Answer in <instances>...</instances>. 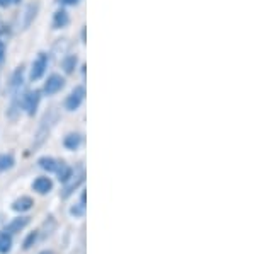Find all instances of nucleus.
I'll return each instance as SVG.
<instances>
[{
    "label": "nucleus",
    "instance_id": "obj_1",
    "mask_svg": "<svg viewBox=\"0 0 255 254\" xmlns=\"http://www.w3.org/2000/svg\"><path fill=\"white\" fill-rule=\"evenodd\" d=\"M56 120H58V113H56L55 109H51V111H48L46 114H44L43 120H41V123H39V126H38V132H36L34 143H32V150L39 149V147L46 142L48 135L51 133V128L55 126Z\"/></svg>",
    "mask_w": 255,
    "mask_h": 254
},
{
    "label": "nucleus",
    "instance_id": "obj_2",
    "mask_svg": "<svg viewBox=\"0 0 255 254\" xmlns=\"http://www.w3.org/2000/svg\"><path fill=\"white\" fill-rule=\"evenodd\" d=\"M85 97V87H75L72 91V94L67 97V101H65V108L68 109V111H75V109H79V106L82 104V101H84Z\"/></svg>",
    "mask_w": 255,
    "mask_h": 254
},
{
    "label": "nucleus",
    "instance_id": "obj_3",
    "mask_svg": "<svg viewBox=\"0 0 255 254\" xmlns=\"http://www.w3.org/2000/svg\"><path fill=\"white\" fill-rule=\"evenodd\" d=\"M84 181H85L84 169H80V173L75 176L72 174V178H70L68 181H65V188H63V191H61V198H68L70 195H73V191H75Z\"/></svg>",
    "mask_w": 255,
    "mask_h": 254
},
{
    "label": "nucleus",
    "instance_id": "obj_4",
    "mask_svg": "<svg viewBox=\"0 0 255 254\" xmlns=\"http://www.w3.org/2000/svg\"><path fill=\"white\" fill-rule=\"evenodd\" d=\"M48 67V55L46 53H39L38 58L34 60L32 63V68H31V80H38L43 77L44 70Z\"/></svg>",
    "mask_w": 255,
    "mask_h": 254
},
{
    "label": "nucleus",
    "instance_id": "obj_5",
    "mask_svg": "<svg viewBox=\"0 0 255 254\" xmlns=\"http://www.w3.org/2000/svg\"><path fill=\"white\" fill-rule=\"evenodd\" d=\"M39 99H41V92L39 91H31L24 96V106L27 109V114H34L36 109H38V104H39Z\"/></svg>",
    "mask_w": 255,
    "mask_h": 254
},
{
    "label": "nucleus",
    "instance_id": "obj_6",
    "mask_svg": "<svg viewBox=\"0 0 255 254\" xmlns=\"http://www.w3.org/2000/svg\"><path fill=\"white\" fill-rule=\"evenodd\" d=\"M63 84H65V80L61 79L60 75H56V73H55V75L48 77L46 84H44V92H46L48 96H51V94H56L61 87H63Z\"/></svg>",
    "mask_w": 255,
    "mask_h": 254
},
{
    "label": "nucleus",
    "instance_id": "obj_7",
    "mask_svg": "<svg viewBox=\"0 0 255 254\" xmlns=\"http://www.w3.org/2000/svg\"><path fill=\"white\" fill-rule=\"evenodd\" d=\"M39 12V2H31L29 5L26 7V12H24V20H22V27L27 29V27L32 24V20L36 19Z\"/></svg>",
    "mask_w": 255,
    "mask_h": 254
},
{
    "label": "nucleus",
    "instance_id": "obj_8",
    "mask_svg": "<svg viewBox=\"0 0 255 254\" xmlns=\"http://www.w3.org/2000/svg\"><path fill=\"white\" fill-rule=\"evenodd\" d=\"M26 225H29V217H17V219H14L12 222L7 225L5 232L7 234H17V232L22 231Z\"/></svg>",
    "mask_w": 255,
    "mask_h": 254
},
{
    "label": "nucleus",
    "instance_id": "obj_9",
    "mask_svg": "<svg viewBox=\"0 0 255 254\" xmlns=\"http://www.w3.org/2000/svg\"><path fill=\"white\" fill-rule=\"evenodd\" d=\"M22 79H24V68L22 67L15 68V72L12 73L10 84H9V91L12 94H17L20 91V85H22Z\"/></svg>",
    "mask_w": 255,
    "mask_h": 254
},
{
    "label": "nucleus",
    "instance_id": "obj_10",
    "mask_svg": "<svg viewBox=\"0 0 255 254\" xmlns=\"http://www.w3.org/2000/svg\"><path fill=\"white\" fill-rule=\"evenodd\" d=\"M32 190L38 191L39 195H46L53 190V183L49 178H38L32 183Z\"/></svg>",
    "mask_w": 255,
    "mask_h": 254
},
{
    "label": "nucleus",
    "instance_id": "obj_11",
    "mask_svg": "<svg viewBox=\"0 0 255 254\" xmlns=\"http://www.w3.org/2000/svg\"><path fill=\"white\" fill-rule=\"evenodd\" d=\"M32 205H34L32 198H29V196H20V198H17L12 203V208H14L15 212H27L32 208Z\"/></svg>",
    "mask_w": 255,
    "mask_h": 254
},
{
    "label": "nucleus",
    "instance_id": "obj_12",
    "mask_svg": "<svg viewBox=\"0 0 255 254\" xmlns=\"http://www.w3.org/2000/svg\"><path fill=\"white\" fill-rule=\"evenodd\" d=\"M80 143H82V137H80L79 133H68L67 137L63 138V145L67 147L68 150H75V149H79Z\"/></svg>",
    "mask_w": 255,
    "mask_h": 254
},
{
    "label": "nucleus",
    "instance_id": "obj_13",
    "mask_svg": "<svg viewBox=\"0 0 255 254\" xmlns=\"http://www.w3.org/2000/svg\"><path fill=\"white\" fill-rule=\"evenodd\" d=\"M55 173H58V179L61 183H65V181H68V179L72 178L73 169H72V167H68L65 162H58V167H56Z\"/></svg>",
    "mask_w": 255,
    "mask_h": 254
},
{
    "label": "nucleus",
    "instance_id": "obj_14",
    "mask_svg": "<svg viewBox=\"0 0 255 254\" xmlns=\"http://www.w3.org/2000/svg\"><path fill=\"white\" fill-rule=\"evenodd\" d=\"M38 164H39L41 169L48 171V173H55L56 167H58V162H56L53 157H41L38 161Z\"/></svg>",
    "mask_w": 255,
    "mask_h": 254
},
{
    "label": "nucleus",
    "instance_id": "obj_15",
    "mask_svg": "<svg viewBox=\"0 0 255 254\" xmlns=\"http://www.w3.org/2000/svg\"><path fill=\"white\" fill-rule=\"evenodd\" d=\"M68 14H67V10H58L55 14V17H53V26L56 27V29H60V27H65L68 24Z\"/></svg>",
    "mask_w": 255,
    "mask_h": 254
},
{
    "label": "nucleus",
    "instance_id": "obj_16",
    "mask_svg": "<svg viewBox=\"0 0 255 254\" xmlns=\"http://www.w3.org/2000/svg\"><path fill=\"white\" fill-rule=\"evenodd\" d=\"M77 55H67L63 58V61H61V67H63L65 73H72L73 70H75L77 67Z\"/></svg>",
    "mask_w": 255,
    "mask_h": 254
},
{
    "label": "nucleus",
    "instance_id": "obj_17",
    "mask_svg": "<svg viewBox=\"0 0 255 254\" xmlns=\"http://www.w3.org/2000/svg\"><path fill=\"white\" fill-rule=\"evenodd\" d=\"M10 248H12V237L10 234H7L5 231L0 234V253H9L10 251Z\"/></svg>",
    "mask_w": 255,
    "mask_h": 254
},
{
    "label": "nucleus",
    "instance_id": "obj_18",
    "mask_svg": "<svg viewBox=\"0 0 255 254\" xmlns=\"http://www.w3.org/2000/svg\"><path fill=\"white\" fill-rule=\"evenodd\" d=\"M14 157L9 154V155H5V154H2L0 155V173H3V171H7V169H10V167H14Z\"/></svg>",
    "mask_w": 255,
    "mask_h": 254
},
{
    "label": "nucleus",
    "instance_id": "obj_19",
    "mask_svg": "<svg viewBox=\"0 0 255 254\" xmlns=\"http://www.w3.org/2000/svg\"><path fill=\"white\" fill-rule=\"evenodd\" d=\"M36 239H38V232H31L29 236L26 237V241H24V249H31L32 248V244L36 243Z\"/></svg>",
    "mask_w": 255,
    "mask_h": 254
},
{
    "label": "nucleus",
    "instance_id": "obj_20",
    "mask_svg": "<svg viewBox=\"0 0 255 254\" xmlns=\"http://www.w3.org/2000/svg\"><path fill=\"white\" fill-rule=\"evenodd\" d=\"M70 214H72L73 217H84L85 207H84V205H79V207H72V208H70Z\"/></svg>",
    "mask_w": 255,
    "mask_h": 254
},
{
    "label": "nucleus",
    "instance_id": "obj_21",
    "mask_svg": "<svg viewBox=\"0 0 255 254\" xmlns=\"http://www.w3.org/2000/svg\"><path fill=\"white\" fill-rule=\"evenodd\" d=\"M3 55H5V46H3V43L0 41V61L3 60Z\"/></svg>",
    "mask_w": 255,
    "mask_h": 254
},
{
    "label": "nucleus",
    "instance_id": "obj_22",
    "mask_svg": "<svg viewBox=\"0 0 255 254\" xmlns=\"http://www.w3.org/2000/svg\"><path fill=\"white\" fill-rule=\"evenodd\" d=\"M85 202H87V193H85V191H82V195H80V205H84V207H85Z\"/></svg>",
    "mask_w": 255,
    "mask_h": 254
},
{
    "label": "nucleus",
    "instance_id": "obj_23",
    "mask_svg": "<svg viewBox=\"0 0 255 254\" xmlns=\"http://www.w3.org/2000/svg\"><path fill=\"white\" fill-rule=\"evenodd\" d=\"M10 3V0H0V7H7Z\"/></svg>",
    "mask_w": 255,
    "mask_h": 254
},
{
    "label": "nucleus",
    "instance_id": "obj_24",
    "mask_svg": "<svg viewBox=\"0 0 255 254\" xmlns=\"http://www.w3.org/2000/svg\"><path fill=\"white\" fill-rule=\"evenodd\" d=\"M79 0H63V3H68V5H73V3H77Z\"/></svg>",
    "mask_w": 255,
    "mask_h": 254
},
{
    "label": "nucleus",
    "instance_id": "obj_25",
    "mask_svg": "<svg viewBox=\"0 0 255 254\" xmlns=\"http://www.w3.org/2000/svg\"><path fill=\"white\" fill-rule=\"evenodd\" d=\"M82 41H84V43H85V27H84V29H82Z\"/></svg>",
    "mask_w": 255,
    "mask_h": 254
},
{
    "label": "nucleus",
    "instance_id": "obj_26",
    "mask_svg": "<svg viewBox=\"0 0 255 254\" xmlns=\"http://www.w3.org/2000/svg\"><path fill=\"white\" fill-rule=\"evenodd\" d=\"M2 27H3V26H2V22H0V32H3V31H5V29H2Z\"/></svg>",
    "mask_w": 255,
    "mask_h": 254
},
{
    "label": "nucleus",
    "instance_id": "obj_27",
    "mask_svg": "<svg viewBox=\"0 0 255 254\" xmlns=\"http://www.w3.org/2000/svg\"><path fill=\"white\" fill-rule=\"evenodd\" d=\"M10 2H14V3H19V2H20V0H10Z\"/></svg>",
    "mask_w": 255,
    "mask_h": 254
}]
</instances>
